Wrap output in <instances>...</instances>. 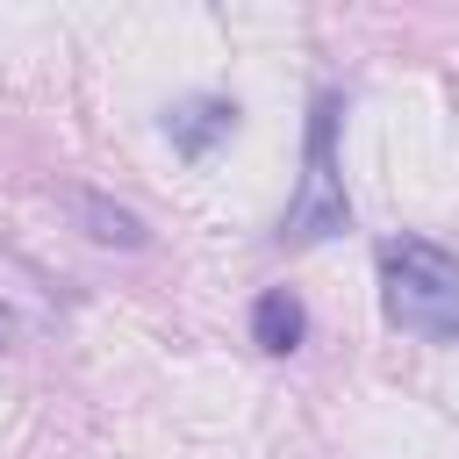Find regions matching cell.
<instances>
[{
	"mask_svg": "<svg viewBox=\"0 0 459 459\" xmlns=\"http://www.w3.org/2000/svg\"><path fill=\"white\" fill-rule=\"evenodd\" d=\"M14 330H22V323H14V308H7V301H0V351H7V344H14Z\"/></svg>",
	"mask_w": 459,
	"mask_h": 459,
	"instance_id": "cell-6",
	"label": "cell"
},
{
	"mask_svg": "<svg viewBox=\"0 0 459 459\" xmlns=\"http://www.w3.org/2000/svg\"><path fill=\"white\" fill-rule=\"evenodd\" d=\"M380 308L409 337L459 344V258L430 237H387L380 244Z\"/></svg>",
	"mask_w": 459,
	"mask_h": 459,
	"instance_id": "cell-1",
	"label": "cell"
},
{
	"mask_svg": "<svg viewBox=\"0 0 459 459\" xmlns=\"http://www.w3.org/2000/svg\"><path fill=\"white\" fill-rule=\"evenodd\" d=\"M72 215H79V230H86L93 244H108V251H143V244H151V222H143L136 208L108 201L100 186H72Z\"/></svg>",
	"mask_w": 459,
	"mask_h": 459,
	"instance_id": "cell-4",
	"label": "cell"
},
{
	"mask_svg": "<svg viewBox=\"0 0 459 459\" xmlns=\"http://www.w3.org/2000/svg\"><path fill=\"white\" fill-rule=\"evenodd\" d=\"M301 337H308L301 294H294V287H265V294L251 301V344L273 351V359H287V351H301Z\"/></svg>",
	"mask_w": 459,
	"mask_h": 459,
	"instance_id": "cell-5",
	"label": "cell"
},
{
	"mask_svg": "<svg viewBox=\"0 0 459 459\" xmlns=\"http://www.w3.org/2000/svg\"><path fill=\"white\" fill-rule=\"evenodd\" d=\"M230 129H237V100H222V93H194V100L165 108V136H172V151L194 158V165H201Z\"/></svg>",
	"mask_w": 459,
	"mask_h": 459,
	"instance_id": "cell-3",
	"label": "cell"
},
{
	"mask_svg": "<svg viewBox=\"0 0 459 459\" xmlns=\"http://www.w3.org/2000/svg\"><path fill=\"white\" fill-rule=\"evenodd\" d=\"M337 122H344V93L323 86L308 100V143H301V186L280 215V244L287 251H308L323 237H344L351 230V201H344V172H337Z\"/></svg>",
	"mask_w": 459,
	"mask_h": 459,
	"instance_id": "cell-2",
	"label": "cell"
}]
</instances>
